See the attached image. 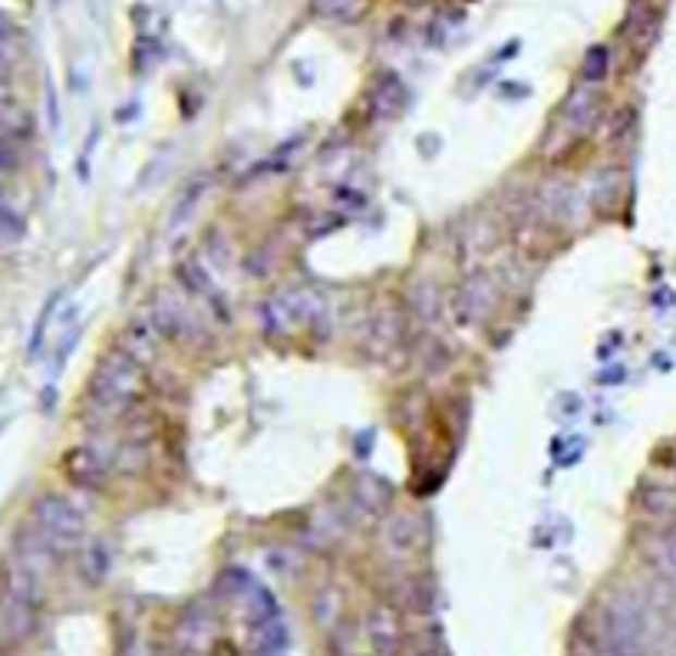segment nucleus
<instances>
[{"label":"nucleus","mask_w":676,"mask_h":656,"mask_svg":"<svg viewBox=\"0 0 676 656\" xmlns=\"http://www.w3.org/2000/svg\"><path fill=\"white\" fill-rule=\"evenodd\" d=\"M492 307H495V281L486 271L469 274L453 294V320L463 331L479 326L492 313Z\"/></svg>","instance_id":"5"},{"label":"nucleus","mask_w":676,"mask_h":656,"mask_svg":"<svg viewBox=\"0 0 676 656\" xmlns=\"http://www.w3.org/2000/svg\"><path fill=\"white\" fill-rule=\"evenodd\" d=\"M367 11V0H310V14L327 24H357Z\"/></svg>","instance_id":"12"},{"label":"nucleus","mask_w":676,"mask_h":656,"mask_svg":"<svg viewBox=\"0 0 676 656\" xmlns=\"http://www.w3.org/2000/svg\"><path fill=\"white\" fill-rule=\"evenodd\" d=\"M63 469H66L70 482L79 488H102L106 475H109V469L96 449H70L63 459Z\"/></svg>","instance_id":"9"},{"label":"nucleus","mask_w":676,"mask_h":656,"mask_svg":"<svg viewBox=\"0 0 676 656\" xmlns=\"http://www.w3.org/2000/svg\"><path fill=\"white\" fill-rule=\"evenodd\" d=\"M211 630H214L211 614H205L201 607H195V610H188V614L182 617V623H179V640L188 643V646H201L205 640H211Z\"/></svg>","instance_id":"16"},{"label":"nucleus","mask_w":676,"mask_h":656,"mask_svg":"<svg viewBox=\"0 0 676 656\" xmlns=\"http://www.w3.org/2000/svg\"><path fill=\"white\" fill-rule=\"evenodd\" d=\"M327 320V307L320 294L310 290H281L261 304V326L268 337H287L300 326H314Z\"/></svg>","instance_id":"3"},{"label":"nucleus","mask_w":676,"mask_h":656,"mask_svg":"<svg viewBox=\"0 0 676 656\" xmlns=\"http://www.w3.org/2000/svg\"><path fill=\"white\" fill-rule=\"evenodd\" d=\"M40 601V571L21 558H11L0 568V633L8 640H27L34 633Z\"/></svg>","instance_id":"1"},{"label":"nucleus","mask_w":676,"mask_h":656,"mask_svg":"<svg viewBox=\"0 0 676 656\" xmlns=\"http://www.w3.org/2000/svg\"><path fill=\"white\" fill-rule=\"evenodd\" d=\"M370 640L373 646L383 653V656H396L400 646H403V623H400V614L390 607V604H377L370 610Z\"/></svg>","instance_id":"10"},{"label":"nucleus","mask_w":676,"mask_h":656,"mask_svg":"<svg viewBox=\"0 0 676 656\" xmlns=\"http://www.w3.org/2000/svg\"><path fill=\"white\" fill-rule=\"evenodd\" d=\"M607 70H611V50L607 47H591L588 50V57H585V63H581V79H585V86H598V83H604L607 79Z\"/></svg>","instance_id":"17"},{"label":"nucleus","mask_w":676,"mask_h":656,"mask_svg":"<svg viewBox=\"0 0 676 656\" xmlns=\"http://www.w3.org/2000/svg\"><path fill=\"white\" fill-rule=\"evenodd\" d=\"M201 185H205V178H195V182L188 185L185 198H179L175 214H172V225H179V222H185V218H188V211H192V208H195V201L201 198Z\"/></svg>","instance_id":"20"},{"label":"nucleus","mask_w":676,"mask_h":656,"mask_svg":"<svg viewBox=\"0 0 676 656\" xmlns=\"http://www.w3.org/2000/svg\"><path fill=\"white\" fill-rule=\"evenodd\" d=\"M565 116H568V123H571L575 129H591V126H594V120L601 116V99H598L594 86H581V89L571 96V102H568V109H565Z\"/></svg>","instance_id":"13"},{"label":"nucleus","mask_w":676,"mask_h":656,"mask_svg":"<svg viewBox=\"0 0 676 656\" xmlns=\"http://www.w3.org/2000/svg\"><path fill=\"white\" fill-rule=\"evenodd\" d=\"M34 531L57 552H66L86 534V515L63 495H40L30 508Z\"/></svg>","instance_id":"4"},{"label":"nucleus","mask_w":676,"mask_h":656,"mask_svg":"<svg viewBox=\"0 0 676 656\" xmlns=\"http://www.w3.org/2000/svg\"><path fill=\"white\" fill-rule=\"evenodd\" d=\"M146 389V373H143V363L126 350H109L96 370H93V380H89V406L106 412V416H116L123 409H130Z\"/></svg>","instance_id":"2"},{"label":"nucleus","mask_w":676,"mask_h":656,"mask_svg":"<svg viewBox=\"0 0 676 656\" xmlns=\"http://www.w3.org/2000/svg\"><path fill=\"white\" fill-rule=\"evenodd\" d=\"M650 552H653V565H656L660 578L676 587V521L660 524V531L653 534Z\"/></svg>","instance_id":"11"},{"label":"nucleus","mask_w":676,"mask_h":656,"mask_svg":"<svg viewBox=\"0 0 676 656\" xmlns=\"http://www.w3.org/2000/svg\"><path fill=\"white\" fill-rule=\"evenodd\" d=\"M24 232H27V225H24V218L14 211V208H8V205H0V242H8V245H14V242H21L24 238Z\"/></svg>","instance_id":"19"},{"label":"nucleus","mask_w":676,"mask_h":656,"mask_svg":"<svg viewBox=\"0 0 676 656\" xmlns=\"http://www.w3.org/2000/svg\"><path fill=\"white\" fill-rule=\"evenodd\" d=\"M0 656H8V649H4V640H0Z\"/></svg>","instance_id":"22"},{"label":"nucleus","mask_w":676,"mask_h":656,"mask_svg":"<svg viewBox=\"0 0 676 656\" xmlns=\"http://www.w3.org/2000/svg\"><path fill=\"white\" fill-rule=\"evenodd\" d=\"M409 4H422V0H409Z\"/></svg>","instance_id":"23"},{"label":"nucleus","mask_w":676,"mask_h":656,"mask_svg":"<svg viewBox=\"0 0 676 656\" xmlns=\"http://www.w3.org/2000/svg\"><path fill=\"white\" fill-rule=\"evenodd\" d=\"M406 341V313L400 307H380L364 334V354L370 360H386L393 350H400Z\"/></svg>","instance_id":"6"},{"label":"nucleus","mask_w":676,"mask_h":656,"mask_svg":"<svg viewBox=\"0 0 676 656\" xmlns=\"http://www.w3.org/2000/svg\"><path fill=\"white\" fill-rule=\"evenodd\" d=\"M439 294H435V287L432 284H416L413 290H409V307H413V313L419 317V320H435V313H439Z\"/></svg>","instance_id":"18"},{"label":"nucleus","mask_w":676,"mask_h":656,"mask_svg":"<svg viewBox=\"0 0 676 656\" xmlns=\"http://www.w3.org/2000/svg\"><path fill=\"white\" fill-rule=\"evenodd\" d=\"M367 102H370V113H373L377 120H393V116L403 113L406 102H409L406 83H403L396 73H380L377 83L370 86Z\"/></svg>","instance_id":"7"},{"label":"nucleus","mask_w":676,"mask_h":656,"mask_svg":"<svg viewBox=\"0 0 676 656\" xmlns=\"http://www.w3.org/2000/svg\"><path fill=\"white\" fill-rule=\"evenodd\" d=\"M598 380L607 383V386H611V383H624V367H611V370H604Z\"/></svg>","instance_id":"21"},{"label":"nucleus","mask_w":676,"mask_h":656,"mask_svg":"<svg viewBox=\"0 0 676 656\" xmlns=\"http://www.w3.org/2000/svg\"><path fill=\"white\" fill-rule=\"evenodd\" d=\"M640 511L656 521V524H669L676 521V485L666 479H647L637 492Z\"/></svg>","instance_id":"8"},{"label":"nucleus","mask_w":676,"mask_h":656,"mask_svg":"<svg viewBox=\"0 0 676 656\" xmlns=\"http://www.w3.org/2000/svg\"><path fill=\"white\" fill-rule=\"evenodd\" d=\"M109 565H112V558H109V548H106V544H102V541H89L86 548H83V558H79L83 578H86L89 584H102L106 574H109Z\"/></svg>","instance_id":"15"},{"label":"nucleus","mask_w":676,"mask_h":656,"mask_svg":"<svg viewBox=\"0 0 676 656\" xmlns=\"http://www.w3.org/2000/svg\"><path fill=\"white\" fill-rule=\"evenodd\" d=\"M175 277H179V284H182L188 294H195V297H201V300H208V304L218 307V290H214V284H211V277H208L205 268H198L195 261H182V264L175 268Z\"/></svg>","instance_id":"14"}]
</instances>
